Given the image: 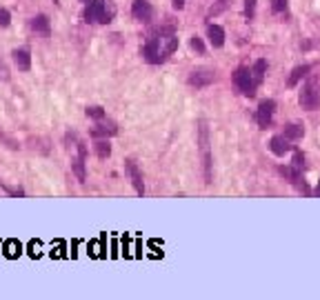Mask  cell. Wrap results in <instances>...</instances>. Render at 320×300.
<instances>
[{"label": "cell", "mask_w": 320, "mask_h": 300, "mask_svg": "<svg viewBox=\"0 0 320 300\" xmlns=\"http://www.w3.org/2000/svg\"><path fill=\"white\" fill-rule=\"evenodd\" d=\"M298 100H300V107L307 109V112H313V109L320 107V85H318L316 78L307 80V85L298 96Z\"/></svg>", "instance_id": "1"}, {"label": "cell", "mask_w": 320, "mask_h": 300, "mask_svg": "<svg viewBox=\"0 0 320 300\" xmlns=\"http://www.w3.org/2000/svg\"><path fill=\"white\" fill-rule=\"evenodd\" d=\"M233 83H236V87L243 91L245 96H256V87H258V83H256V78H254V71L247 69V67H238L236 73H233Z\"/></svg>", "instance_id": "2"}, {"label": "cell", "mask_w": 320, "mask_h": 300, "mask_svg": "<svg viewBox=\"0 0 320 300\" xmlns=\"http://www.w3.org/2000/svg\"><path fill=\"white\" fill-rule=\"evenodd\" d=\"M143 58L147 60V63H151V65H158V63H163V60H165V56H163V38H160V32H156L149 40L145 42V47H143Z\"/></svg>", "instance_id": "3"}, {"label": "cell", "mask_w": 320, "mask_h": 300, "mask_svg": "<svg viewBox=\"0 0 320 300\" xmlns=\"http://www.w3.org/2000/svg\"><path fill=\"white\" fill-rule=\"evenodd\" d=\"M85 20L87 22H109V14L104 9V0H91L85 9Z\"/></svg>", "instance_id": "4"}, {"label": "cell", "mask_w": 320, "mask_h": 300, "mask_svg": "<svg viewBox=\"0 0 320 300\" xmlns=\"http://www.w3.org/2000/svg\"><path fill=\"white\" fill-rule=\"evenodd\" d=\"M200 151L205 158V178L207 182H211V156H209V133L205 122H200Z\"/></svg>", "instance_id": "5"}, {"label": "cell", "mask_w": 320, "mask_h": 300, "mask_svg": "<svg viewBox=\"0 0 320 300\" xmlns=\"http://www.w3.org/2000/svg\"><path fill=\"white\" fill-rule=\"evenodd\" d=\"M274 109H276V102L274 100H262L260 107H258V125L262 127V129H267L269 125H272V118H274Z\"/></svg>", "instance_id": "6"}, {"label": "cell", "mask_w": 320, "mask_h": 300, "mask_svg": "<svg viewBox=\"0 0 320 300\" xmlns=\"http://www.w3.org/2000/svg\"><path fill=\"white\" fill-rule=\"evenodd\" d=\"M131 14H134V18H136V20H140V22H149L151 16H153V9H151V5L147 3V0H134Z\"/></svg>", "instance_id": "7"}, {"label": "cell", "mask_w": 320, "mask_h": 300, "mask_svg": "<svg viewBox=\"0 0 320 300\" xmlns=\"http://www.w3.org/2000/svg\"><path fill=\"white\" fill-rule=\"evenodd\" d=\"M85 160H87V147L85 143H78V158H73V174H76V178L80 182H85L87 178V174H85Z\"/></svg>", "instance_id": "8"}, {"label": "cell", "mask_w": 320, "mask_h": 300, "mask_svg": "<svg viewBox=\"0 0 320 300\" xmlns=\"http://www.w3.org/2000/svg\"><path fill=\"white\" fill-rule=\"evenodd\" d=\"M214 83V71L211 69H196L189 73V85L192 87H207Z\"/></svg>", "instance_id": "9"}, {"label": "cell", "mask_w": 320, "mask_h": 300, "mask_svg": "<svg viewBox=\"0 0 320 300\" xmlns=\"http://www.w3.org/2000/svg\"><path fill=\"white\" fill-rule=\"evenodd\" d=\"M125 169H127L129 178H131V182H134V187H136L138 196H143L145 194V182H143V174H140L138 165L134 160H125Z\"/></svg>", "instance_id": "10"}, {"label": "cell", "mask_w": 320, "mask_h": 300, "mask_svg": "<svg viewBox=\"0 0 320 300\" xmlns=\"http://www.w3.org/2000/svg\"><path fill=\"white\" fill-rule=\"evenodd\" d=\"M11 56H14V63L20 71H29L32 69V56H29L27 49H14L11 51Z\"/></svg>", "instance_id": "11"}, {"label": "cell", "mask_w": 320, "mask_h": 300, "mask_svg": "<svg viewBox=\"0 0 320 300\" xmlns=\"http://www.w3.org/2000/svg\"><path fill=\"white\" fill-rule=\"evenodd\" d=\"M207 38L216 49L223 47L225 45V29L220 27V24H209V27H207Z\"/></svg>", "instance_id": "12"}, {"label": "cell", "mask_w": 320, "mask_h": 300, "mask_svg": "<svg viewBox=\"0 0 320 300\" xmlns=\"http://www.w3.org/2000/svg\"><path fill=\"white\" fill-rule=\"evenodd\" d=\"M269 149H272L276 156H285L287 151L291 149V145H289V138H285V136H274L272 143H269Z\"/></svg>", "instance_id": "13"}, {"label": "cell", "mask_w": 320, "mask_h": 300, "mask_svg": "<svg viewBox=\"0 0 320 300\" xmlns=\"http://www.w3.org/2000/svg\"><path fill=\"white\" fill-rule=\"evenodd\" d=\"M32 29L34 32H38V34H45V36H49V32H51V24H49V18L45 16V14H38V16H34L32 18Z\"/></svg>", "instance_id": "14"}, {"label": "cell", "mask_w": 320, "mask_h": 300, "mask_svg": "<svg viewBox=\"0 0 320 300\" xmlns=\"http://www.w3.org/2000/svg\"><path fill=\"white\" fill-rule=\"evenodd\" d=\"M309 69L311 67L309 65H298L296 69L291 71V76H289V80H287V87H296V85L303 80V78L307 76V73H309Z\"/></svg>", "instance_id": "15"}, {"label": "cell", "mask_w": 320, "mask_h": 300, "mask_svg": "<svg viewBox=\"0 0 320 300\" xmlns=\"http://www.w3.org/2000/svg\"><path fill=\"white\" fill-rule=\"evenodd\" d=\"M116 131H118V129H116L114 122H109V125H102V122H100V125H96L94 129H91V136H94V138H100V136H114Z\"/></svg>", "instance_id": "16"}, {"label": "cell", "mask_w": 320, "mask_h": 300, "mask_svg": "<svg viewBox=\"0 0 320 300\" xmlns=\"http://www.w3.org/2000/svg\"><path fill=\"white\" fill-rule=\"evenodd\" d=\"M303 133H305V129L300 125H287L282 136L289 138V140H300V138H303Z\"/></svg>", "instance_id": "17"}, {"label": "cell", "mask_w": 320, "mask_h": 300, "mask_svg": "<svg viewBox=\"0 0 320 300\" xmlns=\"http://www.w3.org/2000/svg\"><path fill=\"white\" fill-rule=\"evenodd\" d=\"M96 154H98V158H109L112 156V145H109L107 140H98L96 143Z\"/></svg>", "instance_id": "18"}, {"label": "cell", "mask_w": 320, "mask_h": 300, "mask_svg": "<svg viewBox=\"0 0 320 300\" xmlns=\"http://www.w3.org/2000/svg\"><path fill=\"white\" fill-rule=\"evenodd\" d=\"M264 71H267V63H264V60H258V63L254 65V78H256V83H258V85L262 83Z\"/></svg>", "instance_id": "19"}, {"label": "cell", "mask_w": 320, "mask_h": 300, "mask_svg": "<svg viewBox=\"0 0 320 300\" xmlns=\"http://www.w3.org/2000/svg\"><path fill=\"white\" fill-rule=\"evenodd\" d=\"M87 116L89 118H96V120H102L104 118V109L102 107H87Z\"/></svg>", "instance_id": "20"}, {"label": "cell", "mask_w": 320, "mask_h": 300, "mask_svg": "<svg viewBox=\"0 0 320 300\" xmlns=\"http://www.w3.org/2000/svg\"><path fill=\"white\" fill-rule=\"evenodd\" d=\"M287 3L289 0H272V11L274 14H282L287 9Z\"/></svg>", "instance_id": "21"}, {"label": "cell", "mask_w": 320, "mask_h": 300, "mask_svg": "<svg viewBox=\"0 0 320 300\" xmlns=\"http://www.w3.org/2000/svg\"><path fill=\"white\" fill-rule=\"evenodd\" d=\"M254 14H256V0H245V16L251 20Z\"/></svg>", "instance_id": "22"}, {"label": "cell", "mask_w": 320, "mask_h": 300, "mask_svg": "<svg viewBox=\"0 0 320 300\" xmlns=\"http://www.w3.org/2000/svg\"><path fill=\"white\" fill-rule=\"evenodd\" d=\"M9 22H11V14L5 7H0V27H7Z\"/></svg>", "instance_id": "23"}, {"label": "cell", "mask_w": 320, "mask_h": 300, "mask_svg": "<svg viewBox=\"0 0 320 300\" xmlns=\"http://www.w3.org/2000/svg\"><path fill=\"white\" fill-rule=\"evenodd\" d=\"M294 167L300 169V171L305 169V156L300 154V151H296V154H294Z\"/></svg>", "instance_id": "24"}, {"label": "cell", "mask_w": 320, "mask_h": 300, "mask_svg": "<svg viewBox=\"0 0 320 300\" xmlns=\"http://www.w3.org/2000/svg\"><path fill=\"white\" fill-rule=\"evenodd\" d=\"M192 49H196L198 53H205V45H202V40L198 38V36H194L192 38Z\"/></svg>", "instance_id": "25"}, {"label": "cell", "mask_w": 320, "mask_h": 300, "mask_svg": "<svg viewBox=\"0 0 320 300\" xmlns=\"http://www.w3.org/2000/svg\"><path fill=\"white\" fill-rule=\"evenodd\" d=\"M0 78H3V80H7V78H9V71H7V67H5L3 63H0Z\"/></svg>", "instance_id": "26"}, {"label": "cell", "mask_w": 320, "mask_h": 300, "mask_svg": "<svg viewBox=\"0 0 320 300\" xmlns=\"http://www.w3.org/2000/svg\"><path fill=\"white\" fill-rule=\"evenodd\" d=\"M174 7L176 9H182L184 7V0H174Z\"/></svg>", "instance_id": "27"}, {"label": "cell", "mask_w": 320, "mask_h": 300, "mask_svg": "<svg viewBox=\"0 0 320 300\" xmlns=\"http://www.w3.org/2000/svg\"><path fill=\"white\" fill-rule=\"evenodd\" d=\"M316 196L320 198V180H318V187H316Z\"/></svg>", "instance_id": "28"}, {"label": "cell", "mask_w": 320, "mask_h": 300, "mask_svg": "<svg viewBox=\"0 0 320 300\" xmlns=\"http://www.w3.org/2000/svg\"><path fill=\"white\" fill-rule=\"evenodd\" d=\"M83 3H91V0H83Z\"/></svg>", "instance_id": "29"}, {"label": "cell", "mask_w": 320, "mask_h": 300, "mask_svg": "<svg viewBox=\"0 0 320 300\" xmlns=\"http://www.w3.org/2000/svg\"><path fill=\"white\" fill-rule=\"evenodd\" d=\"M54 3H56V5H58V0H54Z\"/></svg>", "instance_id": "30"}]
</instances>
